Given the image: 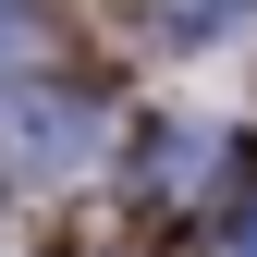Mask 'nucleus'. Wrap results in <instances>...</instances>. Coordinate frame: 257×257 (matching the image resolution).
<instances>
[{"label":"nucleus","instance_id":"nucleus-1","mask_svg":"<svg viewBox=\"0 0 257 257\" xmlns=\"http://www.w3.org/2000/svg\"><path fill=\"white\" fill-rule=\"evenodd\" d=\"M98 147V110L74 86H0V159L13 172H74Z\"/></svg>","mask_w":257,"mask_h":257},{"label":"nucleus","instance_id":"nucleus-2","mask_svg":"<svg viewBox=\"0 0 257 257\" xmlns=\"http://www.w3.org/2000/svg\"><path fill=\"white\" fill-rule=\"evenodd\" d=\"M220 257H257V220H245V233H233V245H220Z\"/></svg>","mask_w":257,"mask_h":257}]
</instances>
